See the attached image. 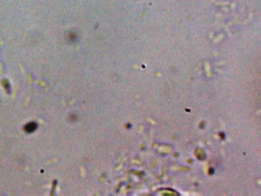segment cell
Here are the masks:
<instances>
[{"label":"cell","mask_w":261,"mask_h":196,"mask_svg":"<svg viewBox=\"0 0 261 196\" xmlns=\"http://www.w3.org/2000/svg\"><path fill=\"white\" fill-rule=\"evenodd\" d=\"M38 125L36 122H31L30 124H27L25 127V130L27 133H33L35 130L37 129Z\"/></svg>","instance_id":"obj_1"}]
</instances>
